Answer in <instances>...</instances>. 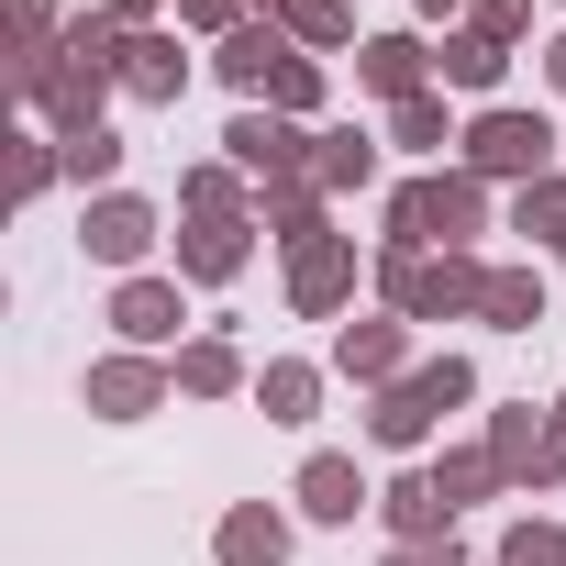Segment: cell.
Wrapping results in <instances>:
<instances>
[{"mask_svg":"<svg viewBox=\"0 0 566 566\" xmlns=\"http://www.w3.org/2000/svg\"><path fill=\"white\" fill-rule=\"evenodd\" d=\"M500 211H511V200H500L478 167H411V178L378 189V255H433V244L489 255Z\"/></svg>","mask_w":566,"mask_h":566,"instance_id":"cell-1","label":"cell"},{"mask_svg":"<svg viewBox=\"0 0 566 566\" xmlns=\"http://www.w3.org/2000/svg\"><path fill=\"white\" fill-rule=\"evenodd\" d=\"M478 400H489L478 356H455V345H444V356H422L400 389H378V400H367V444H378V455H433V444H444V422H455V411H478Z\"/></svg>","mask_w":566,"mask_h":566,"instance_id":"cell-2","label":"cell"},{"mask_svg":"<svg viewBox=\"0 0 566 566\" xmlns=\"http://www.w3.org/2000/svg\"><path fill=\"white\" fill-rule=\"evenodd\" d=\"M489 266L500 255H455V244H433V255H378V301L422 334V323H478L489 312Z\"/></svg>","mask_w":566,"mask_h":566,"instance_id":"cell-3","label":"cell"},{"mask_svg":"<svg viewBox=\"0 0 566 566\" xmlns=\"http://www.w3.org/2000/svg\"><path fill=\"white\" fill-rule=\"evenodd\" d=\"M455 167H478L489 189H533V178H555V112H544V101H489V112H467Z\"/></svg>","mask_w":566,"mask_h":566,"instance_id":"cell-4","label":"cell"},{"mask_svg":"<svg viewBox=\"0 0 566 566\" xmlns=\"http://www.w3.org/2000/svg\"><path fill=\"white\" fill-rule=\"evenodd\" d=\"M78 255H90L101 277H145V266L167 255V211H156L145 189H101V200H78Z\"/></svg>","mask_w":566,"mask_h":566,"instance_id":"cell-5","label":"cell"},{"mask_svg":"<svg viewBox=\"0 0 566 566\" xmlns=\"http://www.w3.org/2000/svg\"><path fill=\"white\" fill-rule=\"evenodd\" d=\"M101 323H112V345H134V356H178L200 323H189V277L178 266H145V277H112V301H101Z\"/></svg>","mask_w":566,"mask_h":566,"instance_id":"cell-6","label":"cell"},{"mask_svg":"<svg viewBox=\"0 0 566 566\" xmlns=\"http://www.w3.org/2000/svg\"><path fill=\"white\" fill-rule=\"evenodd\" d=\"M277 290H290L301 323H356V290H378V255H356V233H323V244L290 255Z\"/></svg>","mask_w":566,"mask_h":566,"instance_id":"cell-7","label":"cell"},{"mask_svg":"<svg viewBox=\"0 0 566 566\" xmlns=\"http://www.w3.org/2000/svg\"><path fill=\"white\" fill-rule=\"evenodd\" d=\"M323 367H334V378H356V389L378 400V389H400V378L422 367V334H411V323H400L389 301H367L356 323H334V345H323Z\"/></svg>","mask_w":566,"mask_h":566,"instance_id":"cell-8","label":"cell"},{"mask_svg":"<svg viewBox=\"0 0 566 566\" xmlns=\"http://www.w3.org/2000/svg\"><path fill=\"white\" fill-rule=\"evenodd\" d=\"M167 400H178V356H134V345H112V356L78 367V411H90V422H156Z\"/></svg>","mask_w":566,"mask_h":566,"instance_id":"cell-9","label":"cell"},{"mask_svg":"<svg viewBox=\"0 0 566 566\" xmlns=\"http://www.w3.org/2000/svg\"><path fill=\"white\" fill-rule=\"evenodd\" d=\"M222 156H233V167H244L255 189H290V178H312V123L233 101V123H222Z\"/></svg>","mask_w":566,"mask_h":566,"instance_id":"cell-10","label":"cell"},{"mask_svg":"<svg viewBox=\"0 0 566 566\" xmlns=\"http://www.w3.org/2000/svg\"><path fill=\"white\" fill-rule=\"evenodd\" d=\"M290 511H301V522H323V533H356V522L378 511V478H367L345 444H312V455H301V478H290Z\"/></svg>","mask_w":566,"mask_h":566,"instance_id":"cell-11","label":"cell"},{"mask_svg":"<svg viewBox=\"0 0 566 566\" xmlns=\"http://www.w3.org/2000/svg\"><path fill=\"white\" fill-rule=\"evenodd\" d=\"M478 444L500 455V478H511V500H533V511H544V500L566 489V478H555V444H544V400H500Z\"/></svg>","mask_w":566,"mask_h":566,"instance_id":"cell-12","label":"cell"},{"mask_svg":"<svg viewBox=\"0 0 566 566\" xmlns=\"http://www.w3.org/2000/svg\"><path fill=\"white\" fill-rule=\"evenodd\" d=\"M356 90H367L378 112L422 101V90H433V34H422V23H389V34H367V45H356Z\"/></svg>","mask_w":566,"mask_h":566,"instance_id":"cell-13","label":"cell"},{"mask_svg":"<svg viewBox=\"0 0 566 566\" xmlns=\"http://www.w3.org/2000/svg\"><path fill=\"white\" fill-rule=\"evenodd\" d=\"M290 555H301L290 500H222V522H211V566H290Z\"/></svg>","mask_w":566,"mask_h":566,"instance_id":"cell-14","label":"cell"},{"mask_svg":"<svg viewBox=\"0 0 566 566\" xmlns=\"http://www.w3.org/2000/svg\"><path fill=\"white\" fill-rule=\"evenodd\" d=\"M378 178H389V134L378 123H323L312 134V189L323 200H367Z\"/></svg>","mask_w":566,"mask_h":566,"instance_id":"cell-15","label":"cell"},{"mask_svg":"<svg viewBox=\"0 0 566 566\" xmlns=\"http://www.w3.org/2000/svg\"><path fill=\"white\" fill-rule=\"evenodd\" d=\"M255 233L266 222H178L167 233V266L189 277V290H233V277L255 266Z\"/></svg>","mask_w":566,"mask_h":566,"instance_id":"cell-16","label":"cell"},{"mask_svg":"<svg viewBox=\"0 0 566 566\" xmlns=\"http://www.w3.org/2000/svg\"><path fill=\"white\" fill-rule=\"evenodd\" d=\"M189 78H200V56H189V34H123V101H145V112H178L189 101Z\"/></svg>","mask_w":566,"mask_h":566,"instance_id":"cell-17","label":"cell"},{"mask_svg":"<svg viewBox=\"0 0 566 566\" xmlns=\"http://www.w3.org/2000/svg\"><path fill=\"white\" fill-rule=\"evenodd\" d=\"M323 400H334V367H323V356H255V411H266L277 433H312Z\"/></svg>","mask_w":566,"mask_h":566,"instance_id":"cell-18","label":"cell"},{"mask_svg":"<svg viewBox=\"0 0 566 566\" xmlns=\"http://www.w3.org/2000/svg\"><path fill=\"white\" fill-rule=\"evenodd\" d=\"M290 56H301V45H290V23H277V12H255L244 34H222V45H211V78H222L233 101H266Z\"/></svg>","mask_w":566,"mask_h":566,"instance_id":"cell-19","label":"cell"},{"mask_svg":"<svg viewBox=\"0 0 566 566\" xmlns=\"http://www.w3.org/2000/svg\"><path fill=\"white\" fill-rule=\"evenodd\" d=\"M112 101H123V78H112V67H78V56H56V90H45L23 123H45V134H101V123H112Z\"/></svg>","mask_w":566,"mask_h":566,"instance_id":"cell-20","label":"cell"},{"mask_svg":"<svg viewBox=\"0 0 566 566\" xmlns=\"http://www.w3.org/2000/svg\"><path fill=\"white\" fill-rule=\"evenodd\" d=\"M178 400H255V356H244L222 323H200V334L178 345Z\"/></svg>","mask_w":566,"mask_h":566,"instance_id":"cell-21","label":"cell"},{"mask_svg":"<svg viewBox=\"0 0 566 566\" xmlns=\"http://www.w3.org/2000/svg\"><path fill=\"white\" fill-rule=\"evenodd\" d=\"M378 134H389L411 167H455V145H467V123H455V101H444V90H422V101L378 112Z\"/></svg>","mask_w":566,"mask_h":566,"instance_id":"cell-22","label":"cell"},{"mask_svg":"<svg viewBox=\"0 0 566 566\" xmlns=\"http://www.w3.org/2000/svg\"><path fill=\"white\" fill-rule=\"evenodd\" d=\"M178 222H255V178L233 156H189L178 167Z\"/></svg>","mask_w":566,"mask_h":566,"instance_id":"cell-23","label":"cell"},{"mask_svg":"<svg viewBox=\"0 0 566 566\" xmlns=\"http://www.w3.org/2000/svg\"><path fill=\"white\" fill-rule=\"evenodd\" d=\"M378 522H389V544H444V533H455V511H444L433 467H400V478H378Z\"/></svg>","mask_w":566,"mask_h":566,"instance_id":"cell-24","label":"cell"},{"mask_svg":"<svg viewBox=\"0 0 566 566\" xmlns=\"http://www.w3.org/2000/svg\"><path fill=\"white\" fill-rule=\"evenodd\" d=\"M544 312H555V290H544V255H500L489 266V334H544Z\"/></svg>","mask_w":566,"mask_h":566,"instance_id":"cell-25","label":"cell"},{"mask_svg":"<svg viewBox=\"0 0 566 566\" xmlns=\"http://www.w3.org/2000/svg\"><path fill=\"white\" fill-rule=\"evenodd\" d=\"M500 78H511V56H500L489 34H467V23H455V34H433V90H455V101H478V112H489V101H500Z\"/></svg>","mask_w":566,"mask_h":566,"instance_id":"cell-26","label":"cell"},{"mask_svg":"<svg viewBox=\"0 0 566 566\" xmlns=\"http://www.w3.org/2000/svg\"><path fill=\"white\" fill-rule=\"evenodd\" d=\"M255 222H266V244H277V255H301V244L345 233V222H334V200H323L312 178H290V189H255Z\"/></svg>","mask_w":566,"mask_h":566,"instance_id":"cell-27","label":"cell"},{"mask_svg":"<svg viewBox=\"0 0 566 566\" xmlns=\"http://www.w3.org/2000/svg\"><path fill=\"white\" fill-rule=\"evenodd\" d=\"M500 222L522 233V255L566 266V167H555V178H533V189H511V211H500Z\"/></svg>","mask_w":566,"mask_h":566,"instance_id":"cell-28","label":"cell"},{"mask_svg":"<svg viewBox=\"0 0 566 566\" xmlns=\"http://www.w3.org/2000/svg\"><path fill=\"white\" fill-rule=\"evenodd\" d=\"M422 467H433V489H444V511H455V522H467V511H478V500H500V489H511V478H500V455H489V444H433V455H422Z\"/></svg>","mask_w":566,"mask_h":566,"instance_id":"cell-29","label":"cell"},{"mask_svg":"<svg viewBox=\"0 0 566 566\" xmlns=\"http://www.w3.org/2000/svg\"><path fill=\"white\" fill-rule=\"evenodd\" d=\"M277 23H290L301 56H356V45H367V34H356V0H277Z\"/></svg>","mask_w":566,"mask_h":566,"instance_id":"cell-30","label":"cell"},{"mask_svg":"<svg viewBox=\"0 0 566 566\" xmlns=\"http://www.w3.org/2000/svg\"><path fill=\"white\" fill-rule=\"evenodd\" d=\"M45 189H67V145H56L45 123H23V134H12V200L34 211Z\"/></svg>","mask_w":566,"mask_h":566,"instance_id":"cell-31","label":"cell"},{"mask_svg":"<svg viewBox=\"0 0 566 566\" xmlns=\"http://www.w3.org/2000/svg\"><path fill=\"white\" fill-rule=\"evenodd\" d=\"M489 566H566V522L555 511H511L500 544H489Z\"/></svg>","mask_w":566,"mask_h":566,"instance_id":"cell-32","label":"cell"},{"mask_svg":"<svg viewBox=\"0 0 566 566\" xmlns=\"http://www.w3.org/2000/svg\"><path fill=\"white\" fill-rule=\"evenodd\" d=\"M56 145H67V189H78V200L123 189V134H112V123H101V134H56Z\"/></svg>","mask_w":566,"mask_h":566,"instance_id":"cell-33","label":"cell"},{"mask_svg":"<svg viewBox=\"0 0 566 566\" xmlns=\"http://www.w3.org/2000/svg\"><path fill=\"white\" fill-rule=\"evenodd\" d=\"M323 101H334V78H323V56H290V67H277V90H266L255 112H290V123H312V134H323Z\"/></svg>","mask_w":566,"mask_h":566,"instance_id":"cell-34","label":"cell"},{"mask_svg":"<svg viewBox=\"0 0 566 566\" xmlns=\"http://www.w3.org/2000/svg\"><path fill=\"white\" fill-rule=\"evenodd\" d=\"M467 34H489L500 56H522V45H533V0H478V12H467Z\"/></svg>","mask_w":566,"mask_h":566,"instance_id":"cell-35","label":"cell"},{"mask_svg":"<svg viewBox=\"0 0 566 566\" xmlns=\"http://www.w3.org/2000/svg\"><path fill=\"white\" fill-rule=\"evenodd\" d=\"M244 23H255V0H178V34H200V45H222Z\"/></svg>","mask_w":566,"mask_h":566,"instance_id":"cell-36","label":"cell"},{"mask_svg":"<svg viewBox=\"0 0 566 566\" xmlns=\"http://www.w3.org/2000/svg\"><path fill=\"white\" fill-rule=\"evenodd\" d=\"M67 0H12V45H67Z\"/></svg>","mask_w":566,"mask_h":566,"instance_id":"cell-37","label":"cell"},{"mask_svg":"<svg viewBox=\"0 0 566 566\" xmlns=\"http://www.w3.org/2000/svg\"><path fill=\"white\" fill-rule=\"evenodd\" d=\"M378 566H478V555H467V533H444V544H389Z\"/></svg>","mask_w":566,"mask_h":566,"instance_id":"cell-38","label":"cell"},{"mask_svg":"<svg viewBox=\"0 0 566 566\" xmlns=\"http://www.w3.org/2000/svg\"><path fill=\"white\" fill-rule=\"evenodd\" d=\"M90 12H112V23H123V34H156V23H167V12H178V0H90Z\"/></svg>","mask_w":566,"mask_h":566,"instance_id":"cell-39","label":"cell"},{"mask_svg":"<svg viewBox=\"0 0 566 566\" xmlns=\"http://www.w3.org/2000/svg\"><path fill=\"white\" fill-rule=\"evenodd\" d=\"M533 67H544V101H566V23H555V34L533 45Z\"/></svg>","mask_w":566,"mask_h":566,"instance_id":"cell-40","label":"cell"},{"mask_svg":"<svg viewBox=\"0 0 566 566\" xmlns=\"http://www.w3.org/2000/svg\"><path fill=\"white\" fill-rule=\"evenodd\" d=\"M411 12H422V34H455V23L478 12V0H411Z\"/></svg>","mask_w":566,"mask_h":566,"instance_id":"cell-41","label":"cell"},{"mask_svg":"<svg viewBox=\"0 0 566 566\" xmlns=\"http://www.w3.org/2000/svg\"><path fill=\"white\" fill-rule=\"evenodd\" d=\"M544 444H555V478H566V389L544 400Z\"/></svg>","mask_w":566,"mask_h":566,"instance_id":"cell-42","label":"cell"},{"mask_svg":"<svg viewBox=\"0 0 566 566\" xmlns=\"http://www.w3.org/2000/svg\"><path fill=\"white\" fill-rule=\"evenodd\" d=\"M255 12H277V0H255Z\"/></svg>","mask_w":566,"mask_h":566,"instance_id":"cell-43","label":"cell"},{"mask_svg":"<svg viewBox=\"0 0 566 566\" xmlns=\"http://www.w3.org/2000/svg\"><path fill=\"white\" fill-rule=\"evenodd\" d=\"M555 12H566V0H555Z\"/></svg>","mask_w":566,"mask_h":566,"instance_id":"cell-44","label":"cell"}]
</instances>
